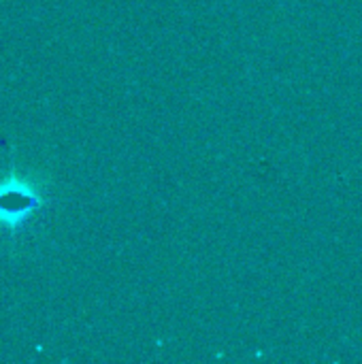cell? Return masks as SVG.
I'll use <instances>...</instances> for the list:
<instances>
[{
	"mask_svg": "<svg viewBox=\"0 0 362 364\" xmlns=\"http://www.w3.org/2000/svg\"><path fill=\"white\" fill-rule=\"evenodd\" d=\"M51 181L9 160L0 173V235L17 243L51 207Z\"/></svg>",
	"mask_w": 362,
	"mask_h": 364,
	"instance_id": "6da1fadb",
	"label": "cell"
}]
</instances>
